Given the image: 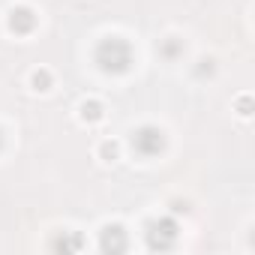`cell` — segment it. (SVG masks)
I'll list each match as a JSON object with an SVG mask.
<instances>
[{"label":"cell","mask_w":255,"mask_h":255,"mask_svg":"<svg viewBox=\"0 0 255 255\" xmlns=\"http://www.w3.org/2000/svg\"><path fill=\"white\" fill-rule=\"evenodd\" d=\"M96 63H99L102 72H111V75L126 72V69L132 66V48H129V42L120 39V36L102 39L96 45Z\"/></svg>","instance_id":"6da1fadb"},{"label":"cell","mask_w":255,"mask_h":255,"mask_svg":"<svg viewBox=\"0 0 255 255\" xmlns=\"http://www.w3.org/2000/svg\"><path fill=\"white\" fill-rule=\"evenodd\" d=\"M174 240H177V222L174 219H156L147 225V246L150 249L165 252L174 246Z\"/></svg>","instance_id":"7a4b0ae2"},{"label":"cell","mask_w":255,"mask_h":255,"mask_svg":"<svg viewBox=\"0 0 255 255\" xmlns=\"http://www.w3.org/2000/svg\"><path fill=\"white\" fill-rule=\"evenodd\" d=\"M162 147H165V138H162L159 129H153V126H144V129H138L132 135V150L138 156H156Z\"/></svg>","instance_id":"3957f363"},{"label":"cell","mask_w":255,"mask_h":255,"mask_svg":"<svg viewBox=\"0 0 255 255\" xmlns=\"http://www.w3.org/2000/svg\"><path fill=\"white\" fill-rule=\"evenodd\" d=\"M99 249L102 252H123L126 249V231L120 225H105L102 237H99Z\"/></svg>","instance_id":"277c9868"},{"label":"cell","mask_w":255,"mask_h":255,"mask_svg":"<svg viewBox=\"0 0 255 255\" xmlns=\"http://www.w3.org/2000/svg\"><path fill=\"white\" fill-rule=\"evenodd\" d=\"M9 27H12L15 33H30V30L36 27V15H33V9H27V6L12 9V15H9Z\"/></svg>","instance_id":"5b68a950"},{"label":"cell","mask_w":255,"mask_h":255,"mask_svg":"<svg viewBox=\"0 0 255 255\" xmlns=\"http://www.w3.org/2000/svg\"><path fill=\"white\" fill-rule=\"evenodd\" d=\"M81 117L90 120V123H93V120H102V105H99V102H84V105H81Z\"/></svg>","instance_id":"8992f818"},{"label":"cell","mask_w":255,"mask_h":255,"mask_svg":"<svg viewBox=\"0 0 255 255\" xmlns=\"http://www.w3.org/2000/svg\"><path fill=\"white\" fill-rule=\"evenodd\" d=\"M30 81H33V87H36V90H48V84H51V75H48L45 69H39V72H33V78H30Z\"/></svg>","instance_id":"52a82bcc"},{"label":"cell","mask_w":255,"mask_h":255,"mask_svg":"<svg viewBox=\"0 0 255 255\" xmlns=\"http://www.w3.org/2000/svg\"><path fill=\"white\" fill-rule=\"evenodd\" d=\"M99 153H102V159H105V162H114V159H117V144H111V141H105Z\"/></svg>","instance_id":"ba28073f"},{"label":"cell","mask_w":255,"mask_h":255,"mask_svg":"<svg viewBox=\"0 0 255 255\" xmlns=\"http://www.w3.org/2000/svg\"><path fill=\"white\" fill-rule=\"evenodd\" d=\"M54 249H63V252H66V249H81V240H78V237H69V240L60 237V240L54 243Z\"/></svg>","instance_id":"9c48e42d"},{"label":"cell","mask_w":255,"mask_h":255,"mask_svg":"<svg viewBox=\"0 0 255 255\" xmlns=\"http://www.w3.org/2000/svg\"><path fill=\"white\" fill-rule=\"evenodd\" d=\"M0 147H3V135H0Z\"/></svg>","instance_id":"30bf717a"}]
</instances>
